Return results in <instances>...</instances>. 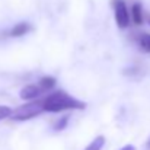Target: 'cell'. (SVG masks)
<instances>
[{"mask_svg":"<svg viewBox=\"0 0 150 150\" xmlns=\"http://www.w3.org/2000/svg\"><path fill=\"white\" fill-rule=\"evenodd\" d=\"M41 102H42V109L47 112H63V111H73V109H85L86 108V103L83 100L76 99L63 91L52 92L47 98L41 99Z\"/></svg>","mask_w":150,"mask_h":150,"instance_id":"6da1fadb","label":"cell"},{"mask_svg":"<svg viewBox=\"0 0 150 150\" xmlns=\"http://www.w3.org/2000/svg\"><path fill=\"white\" fill-rule=\"evenodd\" d=\"M41 112H44L42 102L41 100H31V102L23 103V105L18 106L16 109H13L9 118L13 121H28V120H32L37 115H40Z\"/></svg>","mask_w":150,"mask_h":150,"instance_id":"7a4b0ae2","label":"cell"},{"mask_svg":"<svg viewBox=\"0 0 150 150\" xmlns=\"http://www.w3.org/2000/svg\"><path fill=\"white\" fill-rule=\"evenodd\" d=\"M112 6H114L115 22H117L118 28L125 29L130 25V13H128V7H127L125 1L124 0H112Z\"/></svg>","mask_w":150,"mask_h":150,"instance_id":"3957f363","label":"cell"},{"mask_svg":"<svg viewBox=\"0 0 150 150\" xmlns=\"http://www.w3.org/2000/svg\"><path fill=\"white\" fill-rule=\"evenodd\" d=\"M42 92H44V89L40 85H28V86L22 88L19 96L23 100H32V99H37Z\"/></svg>","mask_w":150,"mask_h":150,"instance_id":"277c9868","label":"cell"},{"mask_svg":"<svg viewBox=\"0 0 150 150\" xmlns=\"http://www.w3.org/2000/svg\"><path fill=\"white\" fill-rule=\"evenodd\" d=\"M31 31V25L28 22H21L18 25H15L12 29H10V37H23L25 34H28Z\"/></svg>","mask_w":150,"mask_h":150,"instance_id":"5b68a950","label":"cell"},{"mask_svg":"<svg viewBox=\"0 0 150 150\" xmlns=\"http://www.w3.org/2000/svg\"><path fill=\"white\" fill-rule=\"evenodd\" d=\"M131 19L136 25H142L143 23V10H142V4L140 3H134L131 7Z\"/></svg>","mask_w":150,"mask_h":150,"instance_id":"8992f818","label":"cell"},{"mask_svg":"<svg viewBox=\"0 0 150 150\" xmlns=\"http://www.w3.org/2000/svg\"><path fill=\"white\" fill-rule=\"evenodd\" d=\"M103 144H105V137H103V136H98L95 140H92V142L85 147V150H102Z\"/></svg>","mask_w":150,"mask_h":150,"instance_id":"52a82bcc","label":"cell"},{"mask_svg":"<svg viewBox=\"0 0 150 150\" xmlns=\"http://www.w3.org/2000/svg\"><path fill=\"white\" fill-rule=\"evenodd\" d=\"M55 79L54 77H51V76H45V77H42L41 80H40V86L44 89V91H48V89H52L54 86H55Z\"/></svg>","mask_w":150,"mask_h":150,"instance_id":"ba28073f","label":"cell"},{"mask_svg":"<svg viewBox=\"0 0 150 150\" xmlns=\"http://www.w3.org/2000/svg\"><path fill=\"white\" fill-rule=\"evenodd\" d=\"M139 44L142 47V50L150 52V34H143L140 38H139Z\"/></svg>","mask_w":150,"mask_h":150,"instance_id":"9c48e42d","label":"cell"},{"mask_svg":"<svg viewBox=\"0 0 150 150\" xmlns=\"http://www.w3.org/2000/svg\"><path fill=\"white\" fill-rule=\"evenodd\" d=\"M69 115H64V117H61L57 122H55V125H54V130L55 131H61V130H64L66 127H67V122H69Z\"/></svg>","mask_w":150,"mask_h":150,"instance_id":"30bf717a","label":"cell"},{"mask_svg":"<svg viewBox=\"0 0 150 150\" xmlns=\"http://www.w3.org/2000/svg\"><path fill=\"white\" fill-rule=\"evenodd\" d=\"M12 108H9V106H4V105H0V121L1 120H4V118H9L10 117V114H12Z\"/></svg>","mask_w":150,"mask_h":150,"instance_id":"8fae6325","label":"cell"},{"mask_svg":"<svg viewBox=\"0 0 150 150\" xmlns=\"http://www.w3.org/2000/svg\"><path fill=\"white\" fill-rule=\"evenodd\" d=\"M121 150H136V147H134L133 144H127V146H124Z\"/></svg>","mask_w":150,"mask_h":150,"instance_id":"7c38bea8","label":"cell"},{"mask_svg":"<svg viewBox=\"0 0 150 150\" xmlns=\"http://www.w3.org/2000/svg\"><path fill=\"white\" fill-rule=\"evenodd\" d=\"M147 147L150 149V139H149V142H147Z\"/></svg>","mask_w":150,"mask_h":150,"instance_id":"4fadbf2b","label":"cell"},{"mask_svg":"<svg viewBox=\"0 0 150 150\" xmlns=\"http://www.w3.org/2000/svg\"><path fill=\"white\" fill-rule=\"evenodd\" d=\"M149 23H150V16H149Z\"/></svg>","mask_w":150,"mask_h":150,"instance_id":"5bb4252c","label":"cell"}]
</instances>
